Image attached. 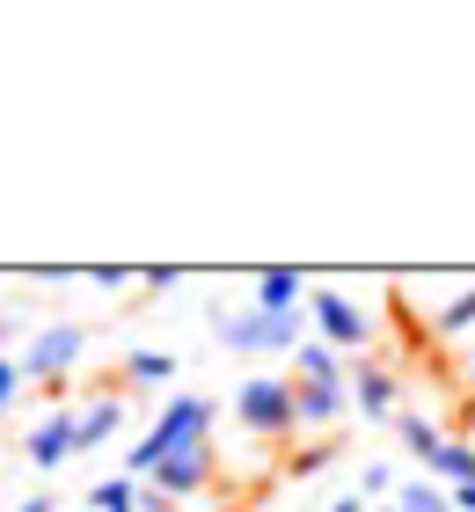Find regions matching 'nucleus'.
Returning a JSON list of instances; mask_svg holds the SVG:
<instances>
[{"mask_svg":"<svg viewBox=\"0 0 475 512\" xmlns=\"http://www.w3.org/2000/svg\"><path fill=\"white\" fill-rule=\"evenodd\" d=\"M132 278H139V271H125V264H95V271H88V286L117 293V286H132Z\"/></svg>","mask_w":475,"mask_h":512,"instance_id":"nucleus-21","label":"nucleus"},{"mask_svg":"<svg viewBox=\"0 0 475 512\" xmlns=\"http://www.w3.org/2000/svg\"><path fill=\"white\" fill-rule=\"evenodd\" d=\"M0 330H8V315H0Z\"/></svg>","mask_w":475,"mask_h":512,"instance_id":"nucleus-29","label":"nucleus"},{"mask_svg":"<svg viewBox=\"0 0 475 512\" xmlns=\"http://www.w3.org/2000/svg\"><path fill=\"white\" fill-rule=\"evenodd\" d=\"M351 410V381H293V432H337Z\"/></svg>","mask_w":475,"mask_h":512,"instance_id":"nucleus-7","label":"nucleus"},{"mask_svg":"<svg viewBox=\"0 0 475 512\" xmlns=\"http://www.w3.org/2000/svg\"><path fill=\"white\" fill-rule=\"evenodd\" d=\"M432 330H439V337H461V330H475V286H461L454 300H446V308L432 315Z\"/></svg>","mask_w":475,"mask_h":512,"instance_id":"nucleus-18","label":"nucleus"},{"mask_svg":"<svg viewBox=\"0 0 475 512\" xmlns=\"http://www.w3.org/2000/svg\"><path fill=\"white\" fill-rule=\"evenodd\" d=\"M147 483H161V491H169V498L183 505L190 491H205V483H212V447H205V439H183V447H176L169 461H161V469H154Z\"/></svg>","mask_w":475,"mask_h":512,"instance_id":"nucleus-8","label":"nucleus"},{"mask_svg":"<svg viewBox=\"0 0 475 512\" xmlns=\"http://www.w3.org/2000/svg\"><path fill=\"white\" fill-rule=\"evenodd\" d=\"M139 512H176V498L161 491V483H139Z\"/></svg>","mask_w":475,"mask_h":512,"instance_id":"nucleus-23","label":"nucleus"},{"mask_svg":"<svg viewBox=\"0 0 475 512\" xmlns=\"http://www.w3.org/2000/svg\"><path fill=\"white\" fill-rule=\"evenodd\" d=\"M432 483H446V491L475 483V447H468V439H446V447H439V461H432Z\"/></svg>","mask_w":475,"mask_h":512,"instance_id":"nucleus-14","label":"nucleus"},{"mask_svg":"<svg viewBox=\"0 0 475 512\" xmlns=\"http://www.w3.org/2000/svg\"><path fill=\"white\" fill-rule=\"evenodd\" d=\"M395 512H454V491H446V483L410 476V483H395Z\"/></svg>","mask_w":475,"mask_h":512,"instance_id":"nucleus-15","label":"nucleus"},{"mask_svg":"<svg viewBox=\"0 0 475 512\" xmlns=\"http://www.w3.org/2000/svg\"><path fill=\"white\" fill-rule=\"evenodd\" d=\"M22 454H30V469H66V454H81V432H74V403H59V410H44L30 439H22Z\"/></svg>","mask_w":475,"mask_h":512,"instance_id":"nucleus-6","label":"nucleus"},{"mask_svg":"<svg viewBox=\"0 0 475 512\" xmlns=\"http://www.w3.org/2000/svg\"><path fill=\"white\" fill-rule=\"evenodd\" d=\"M205 432H212V403H205V395H176V403H161V417L125 447V476H132V483H147L161 461L183 447V439H205Z\"/></svg>","mask_w":475,"mask_h":512,"instance_id":"nucleus-1","label":"nucleus"},{"mask_svg":"<svg viewBox=\"0 0 475 512\" xmlns=\"http://www.w3.org/2000/svg\"><path fill=\"white\" fill-rule=\"evenodd\" d=\"M74 512H95V505H74Z\"/></svg>","mask_w":475,"mask_h":512,"instance_id":"nucleus-28","label":"nucleus"},{"mask_svg":"<svg viewBox=\"0 0 475 512\" xmlns=\"http://www.w3.org/2000/svg\"><path fill=\"white\" fill-rule=\"evenodd\" d=\"M15 395H22V359H0V417L15 410Z\"/></svg>","mask_w":475,"mask_h":512,"instance_id":"nucleus-20","label":"nucleus"},{"mask_svg":"<svg viewBox=\"0 0 475 512\" xmlns=\"http://www.w3.org/2000/svg\"><path fill=\"white\" fill-rule=\"evenodd\" d=\"M15 512H59V505H52V498H44V491H37V498H22Z\"/></svg>","mask_w":475,"mask_h":512,"instance_id":"nucleus-25","label":"nucleus"},{"mask_svg":"<svg viewBox=\"0 0 475 512\" xmlns=\"http://www.w3.org/2000/svg\"><path fill=\"white\" fill-rule=\"evenodd\" d=\"M307 315H315L322 344H329V352H344V359H359V344L373 337L366 308H359L351 293H337V286H315V293H307Z\"/></svg>","mask_w":475,"mask_h":512,"instance_id":"nucleus-4","label":"nucleus"},{"mask_svg":"<svg viewBox=\"0 0 475 512\" xmlns=\"http://www.w3.org/2000/svg\"><path fill=\"white\" fill-rule=\"evenodd\" d=\"M125 381L132 388H169L176 381V359L169 352H125Z\"/></svg>","mask_w":475,"mask_h":512,"instance_id":"nucleus-16","label":"nucleus"},{"mask_svg":"<svg viewBox=\"0 0 475 512\" xmlns=\"http://www.w3.org/2000/svg\"><path fill=\"white\" fill-rule=\"evenodd\" d=\"M329 469V447H300L293 454V476H322Z\"/></svg>","mask_w":475,"mask_h":512,"instance_id":"nucleus-22","label":"nucleus"},{"mask_svg":"<svg viewBox=\"0 0 475 512\" xmlns=\"http://www.w3.org/2000/svg\"><path fill=\"white\" fill-rule=\"evenodd\" d=\"M293 381H351V366H344V352H329V344H300Z\"/></svg>","mask_w":475,"mask_h":512,"instance_id":"nucleus-13","label":"nucleus"},{"mask_svg":"<svg viewBox=\"0 0 475 512\" xmlns=\"http://www.w3.org/2000/svg\"><path fill=\"white\" fill-rule=\"evenodd\" d=\"M139 286H154V293H161V286H183V271H169V264H154V271H139Z\"/></svg>","mask_w":475,"mask_h":512,"instance_id":"nucleus-24","label":"nucleus"},{"mask_svg":"<svg viewBox=\"0 0 475 512\" xmlns=\"http://www.w3.org/2000/svg\"><path fill=\"white\" fill-rule=\"evenodd\" d=\"M380 512H395V505H380Z\"/></svg>","mask_w":475,"mask_h":512,"instance_id":"nucleus-30","label":"nucleus"},{"mask_svg":"<svg viewBox=\"0 0 475 512\" xmlns=\"http://www.w3.org/2000/svg\"><path fill=\"white\" fill-rule=\"evenodd\" d=\"M351 403H359V417H373V425H395V366L380 359H359L351 366Z\"/></svg>","mask_w":475,"mask_h":512,"instance_id":"nucleus-9","label":"nucleus"},{"mask_svg":"<svg viewBox=\"0 0 475 512\" xmlns=\"http://www.w3.org/2000/svg\"><path fill=\"white\" fill-rule=\"evenodd\" d=\"M212 330H220L227 352H300V315H264V308H242V315H227V308H212Z\"/></svg>","mask_w":475,"mask_h":512,"instance_id":"nucleus-2","label":"nucleus"},{"mask_svg":"<svg viewBox=\"0 0 475 512\" xmlns=\"http://www.w3.org/2000/svg\"><path fill=\"white\" fill-rule=\"evenodd\" d=\"M300 286H307L300 271H256V300H249V308H264V315H300Z\"/></svg>","mask_w":475,"mask_h":512,"instance_id":"nucleus-11","label":"nucleus"},{"mask_svg":"<svg viewBox=\"0 0 475 512\" xmlns=\"http://www.w3.org/2000/svg\"><path fill=\"white\" fill-rule=\"evenodd\" d=\"M454 512H475V483H461V491H454Z\"/></svg>","mask_w":475,"mask_h":512,"instance_id":"nucleus-26","label":"nucleus"},{"mask_svg":"<svg viewBox=\"0 0 475 512\" xmlns=\"http://www.w3.org/2000/svg\"><path fill=\"white\" fill-rule=\"evenodd\" d=\"M117 417H125V403H117V395H110V388H95V395H88V403L74 410V432H81V454H88V447H103V439L117 432Z\"/></svg>","mask_w":475,"mask_h":512,"instance_id":"nucleus-10","label":"nucleus"},{"mask_svg":"<svg viewBox=\"0 0 475 512\" xmlns=\"http://www.w3.org/2000/svg\"><path fill=\"white\" fill-rule=\"evenodd\" d=\"M329 512H366V498H359V491H351V498H337V505H329Z\"/></svg>","mask_w":475,"mask_h":512,"instance_id":"nucleus-27","label":"nucleus"},{"mask_svg":"<svg viewBox=\"0 0 475 512\" xmlns=\"http://www.w3.org/2000/svg\"><path fill=\"white\" fill-rule=\"evenodd\" d=\"M227 512H242V505H227Z\"/></svg>","mask_w":475,"mask_h":512,"instance_id":"nucleus-31","label":"nucleus"},{"mask_svg":"<svg viewBox=\"0 0 475 512\" xmlns=\"http://www.w3.org/2000/svg\"><path fill=\"white\" fill-rule=\"evenodd\" d=\"M234 425L256 432V439H285V432H293V381L249 374L242 395H234Z\"/></svg>","mask_w":475,"mask_h":512,"instance_id":"nucleus-3","label":"nucleus"},{"mask_svg":"<svg viewBox=\"0 0 475 512\" xmlns=\"http://www.w3.org/2000/svg\"><path fill=\"white\" fill-rule=\"evenodd\" d=\"M88 505H95V512H139V483H132V476H103V483L88 491Z\"/></svg>","mask_w":475,"mask_h":512,"instance_id":"nucleus-17","label":"nucleus"},{"mask_svg":"<svg viewBox=\"0 0 475 512\" xmlns=\"http://www.w3.org/2000/svg\"><path fill=\"white\" fill-rule=\"evenodd\" d=\"M395 491V469L388 461H373V469H359V498H388Z\"/></svg>","mask_w":475,"mask_h":512,"instance_id":"nucleus-19","label":"nucleus"},{"mask_svg":"<svg viewBox=\"0 0 475 512\" xmlns=\"http://www.w3.org/2000/svg\"><path fill=\"white\" fill-rule=\"evenodd\" d=\"M81 322H52V330H44L30 352H22V381H66L81 366Z\"/></svg>","mask_w":475,"mask_h":512,"instance_id":"nucleus-5","label":"nucleus"},{"mask_svg":"<svg viewBox=\"0 0 475 512\" xmlns=\"http://www.w3.org/2000/svg\"><path fill=\"white\" fill-rule=\"evenodd\" d=\"M395 439H402V447H410V454L424 461V469H432V461H439V447H446V432H439L424 410H395Z\"/></svg>","mask_w":475,"mask_h":512,"instance_id":"nucleus-12","label":"nucleus"}]
</instances>
